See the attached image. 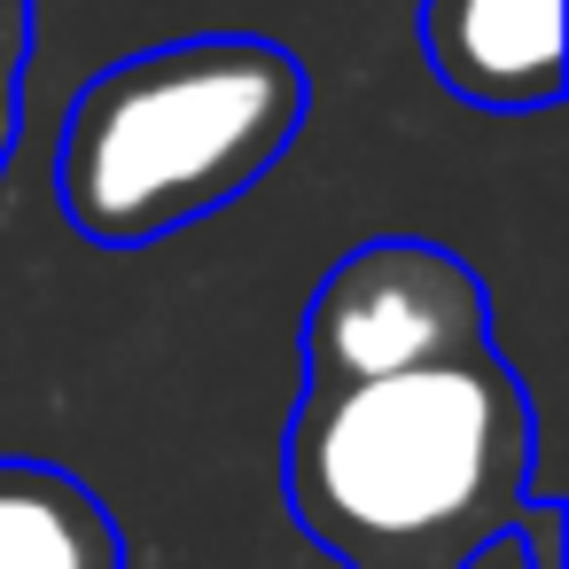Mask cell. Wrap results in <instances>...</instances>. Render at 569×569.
Returning a JSON list of instances; mask_svg holds the SVG:
<instances>
[{"instance_id":"cell-4","label":"cell","mask_w":569,"mask_h":569,"mask_svg":"<svg viewBox=\"0 0 569 569\" xmlns=\"http://www.w3.org/2000/svg\"><path fill=\"white\" fill-rule=\"evenodd\" d=\"M421 56L476 110L561 94V0H421Z\"/></svg>"},{"instance_id":"cell-3","label":"cell","mask_w":569,"mask_h":569,"mask_svg":"<svg viewBox=\"0 0 569 569\" xmlns=\"http://www.w3.org/2000/svg\"><path fill=\"white\" fill-rule=\"evenodd\" d=\"M460 351H483V281L437 242L351 250L305 312L312 390L437 367V359H460Z\"/></svg>"},{"instance_id":"cell-5","label":"cell","mask_w":569,"mask_h":569,"mask_svg":"<svg viewBox=\"0 0 569 569\" xmlns=\"http://www.w3.org/2000/svg\"><path fill=\"white\" fill-rule=\"evenodd\" d=\"M118 530L87 483L40 460H0V569H118Z\"/></svg>"},{"instance_id":"cell-6","label":"cell","mask_w":569,"mask_h":569,"mask_svg":"<svg viewBox=\"0 0 569 569\" xmlns=\"http://www.w3.org/2000/svg\"><path fill=\"white\" fill-rule=\"evenodd\" d=\"M40 0H0V149L17 141V63H24V24Z\"/></svg>"},{"instance_id":"cell-7","label":"cell","mask_w":569,"mask_h":569,"mask_svg":"<svg viewBox=\"0 0 569 569\" xmlns=\"http://www.w3.org/2000/svg\"><path fill=\"white\" fill-rule=\"evenodd\" d=\"M468 569H538V561H522V530L507 522V530H491V538L468 546Z\"/></svg>"},{"instance_id":"cell-2","label":"cell","mask_w":569,"mask_h":569,"mask_svg":"<svg viewBox=\"0 0 569 569\" xmlns=\"http://www.w3.org/2000/svg\"><path fill=\"white\" fill-rule=\"evenodd\" d=\"M305 126V71L273 40H172L110 63L63 118L56 203L102 250H141L258 188Z\"/></svg>"},{"instance_id":"cell-1","label":"cell","mask_w":569,"mask_h":569,"mask_svg":"<svg viewBox=\"0 0 569 569\" xmlns=\"http://www.w3.org/2000/svg\"><path fill=\"white\" fill-rule=\"evenodd\" d=\"M530 460V398L483 359H437L375 382L312 390L289 429V499L312 538L359 561L468 553L507 530Z\"/></svg>"}]
</instances>
